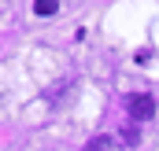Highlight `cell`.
Wrapping results in <instances>:
<instances>
[{
	"instance_id": "obj_1",
	"label": "cell",
	"mask_w": 159,
	"mask_h": 151,
	"mask_svg": "<svg viewBox=\"0 0 159 151\" xmlns=\"http://www.w3.org/2000/svg\"><path fill=\"white\" fill-rule=\"evenodd\" d=\"M126 111H129L133 122H148V118L156 114V100H152V96H144V92H133V96L126 100Z\"/></svg>"
},
{
	"instance_id": "obj_2",
	"label": "cell",
	"mask_w": 159,
	"mask_h": 151,
	"mask_svg": "<svg viewBox=\"0 0 159 151\" xmlns=\"http://www.w3.org/2000/svg\"><path fill=\"white\" fill-rule=\"evenodd\" d=\"M85 151H115V140L111 136H96V140H89Z\"/></svg>"
},
{
	"instance_id": "obj_3",
	"label": "cell",
	"mask_w": 159,
	"mask_h": 151,
	"mask_svg": "<svg viewBox=\"0 0 159 151\" xmlns=\"http://www.w3.org/2000/svg\"><path fill=\"white\" fill-rule=\"evenodd\" d=\"M56 7H59V0H34V11L37 15H56Z\"/></svg>"
}]
</instances>
